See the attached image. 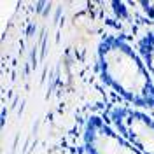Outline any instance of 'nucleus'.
I'll use <instances>...</instances> for the list:
<instances>
[{
  "instance_id": "39448f33",
  "label": "nucleus",
  "mask_w": 154,
  "mask_h": 154,
  "mask_svg": "<svg viewBox=\"0 0 154 154\" xmlns=\"http://www.w3.org/2000/svg\"><path fill=\"white\" fill-rule=\"evenodd\" d=\"M140 5L145 9V12L149 14V18L154 21V0H152V2H142Z\"/></svg>"
},
{
  "instance_id": "7ed1b4c3",
  "label": "nucleus",
  "mask_w": 154,
  "mask_h": 154,
  "mask_svg": "<svg viewBox=\"0 0 154 154\" xmlns=\"http://www.w3.org/2000/svg\"><path fill=\"white\" fill-rule=\"evenodd\" d=\"M82 147L86 154H142L98 114H91L84 123Z\"/></svg>"
},
{
  "instance_id": "f257e3e1",
  "label": "nucleus",
  "mask_w": 154,
  "mask_h": 154,
  "mask_svg": "<svg viewBox=\"0 0 154 154\" xmlns=\"http://www.w3.org/2000/svg\"><path fill=\"white\" fill-rule=\"evenodd\" d=\"M96 72L107 88L135 109H154V79L138 51L121 35H107L96 48Z\"/></svg>"
},
{
  "instance_id": "20e7f679",
  "label": "nucleus",
  "mask_w": 154,
  "mask_h": 154,
  "mask_svg": "<svg viewBox=\"0 0 154 154\" xmlns=\"http://www.w3.org/2000/svg\"><path fill=\"white\" fill-rule=\"evenodd\" d=\"M137 51L145 61V65H147V68H149V72L154 79V30L145 32L144 35L138 38Z\"/></svg>"
},
{
  "instance_id": "f03ea898",
  "label": "nucleus",
  "mask_w": 154,
  "mask_h": 154,
  "mask_svg": "<svg viewBox=\"0 0 154 154\" xmlns=\"http://www.w3.org/2000/svg\"><path fill=\"white\" fill-rule=\"evenodd\" d=\"M110 125L142 154H154V117L135 107H114Z\"/></svg>"
}]
</instances>
